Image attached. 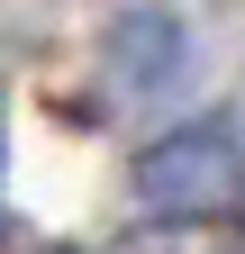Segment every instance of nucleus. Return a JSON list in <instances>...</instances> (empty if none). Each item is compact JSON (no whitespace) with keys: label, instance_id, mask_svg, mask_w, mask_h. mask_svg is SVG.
Wrapping results in <instances>:
<instances>
[{"label":"nucleus","instance_id":"2","mask_svg":"<svg viewBox=\"0 0 245 254\" xmlns=\"http://www.w3.org/2000/svg\"><path fill=\"white\" fill-rule=\"evenodd\" d=\"M118 73H127V91H164V73L182 64V27L173 18H155V9H136L127 27H118Z\"/></svg>","mask_w":245,"mask_h":254},{"label":"nucleus","instance_id":"1","mask_svg":"<svg viewBox=\"0 0 245 254\" xmlns=\"http://www.w3.org/2000/svg\"><path fill=\"white\" fill-rule=\"evenodd\" d=\"M227 190H236V136L218 118H191L136 154V209H155V218H200Z\"/></svg>","mask_w":245,"mask_h":254}]
</instances>
